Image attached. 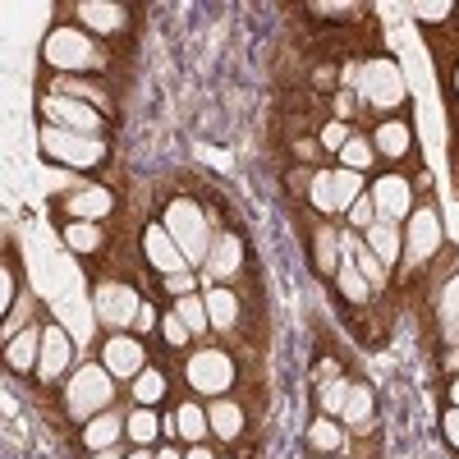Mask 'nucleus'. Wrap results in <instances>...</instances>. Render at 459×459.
Returning a JSON list of instances; mask_svg holds the SVG:
<instances>
[{
	"instance_id": "nucleus-1",
	"label": "nucleus",
	"mask_w": 459,
	"mask_h": 459,
	"mask_svg": "<svg viewBox=\"0 0 459 459\" xmlns=\"http://www.w3.org/2000/svg\"><path fill=\"white\" fill-rule=\"evenodd\" d=\"M42 60L47 69H56V79H92V74H106L110 65L106 47L79 23H56L42 42Z\"/></svg>"
},
{
	"instance_id": "nucleus-2",
	"label": "nucleus",
	"mask_w": 459,
	"mask_h": 459,
	"mask_svg": "<svg viewBox=\"0 0 459 459\" xmlns=\"http://www.w3.org/2000/svg\"><path fill=\"white\" fill-rule=\"evenodd\" d=\"M161 225H166V235L179 244V253L188 257V266L194 272H203L207 257H212V221H207V207L198 198H170L166 212H161Z\"/></svg>"
},
{
	"instance_id": "nucleus-3",
	"label": "nucleus",
	"mask_w": 459,
	"mask_h": 459,
	"mask_svg": "<svg viewBox=\"0 0 459 459\" xmlns=\"http://www.w3.org/2000/svg\"><path fill=\"white\" fill-rule=\"evenodd\" d=\"M354 92L381 115V120H391L395 110L409 106V88H404V69L391 60V56H368L359 65V79H354Z\"/></svg>"
},
{
	"instance_id": "nucleus-4",
	"label": "nucleus",
	"mask_w": 459,
	"mask_h": 459,
	"mask_svg": "<svg viewBox=\"0 0 459 459\" xmlns=\"http://www.w3.org/2000/svg\"><path fill=\"white\" fill-rule=\"evenodd\" d=\"M115 404V377L106 372V363H79L69 372V381H65V413L74 418V423H88V418H97V413H106Z\"/></svg>"
},
{
	"instance_id": "nucleus-5",
	"label": "nucleus",
	"mask_w": 459,
	"mask_h": 459,
	"mask_svg": "<svg viewBox=\"0 0 459 459\" xmlns=\"http://www.w3.org/2000/svg\"><path fill=\"white\" fill-rule=\"evenodd\" d=\"M37 147L42 157L56 161V166H69V170H101L110 161V138H83V134H69V129H56V125H42L37 129Z\"/></svg>"
},
{
	"instance_id": "nucleus-6",
	"label": "nucleus",
	"mask_w": 459,
	"mask_h": 459,
	"mask_svg": "<svg viewBox=\"0 0 459 459\" xmlns=\"http://www.w3.org/2000/svg\"><path fill=\"white\" fill-rule=\"evenodd\" d=\"M235 354L230 350H216V344H203V350H194L184 359V381H188V391H194L198 400H221L230 395V386H235Z\"/></svg>"
},
{
	"instance_id": "nucleus-7",
	"label": "nucleus",
	"mask_w": 459,
	"mask_h": 459,
	"mask_svg": "<svg viewBox=\"0 0 459 459\" xmlns=\"http://www.w3.org/2000/svg\"><path fill=\"white\" fill-rule=\"evenodd\" d=\"M37 115H42V125L83 134V138H106V125H110L97 106L74 101V97H60V92H42V97H37Z\"/></svg>"
},
{
	"instance_id": "nucleus-8",
	"label": "nucleus",
	"mask_w": 459,
	"mask_h": 459,
	"mask_svg": "<svg viewBox=\"0 0 459 459\" xmlns=\"http://www.w3.org/2000/svg\"><path fill=\"white\" fill-rule=\"evenodd\" d=\"M92 308H97V317H101L110 331H134L138 308H143V294H138L134 281L101 276V281L92 285Z\"/></svg>"
},
{
	"instance_id": "nucleus-9",
	"label": "nucleus",
	"mask_w": 459,
	"mask_h": 459,
	"mask_svg": "<svg viewBox=\"0 0 459 459\" xmlns=\"http://www.w3.org/2000/svg\"><path fill=\"white\" fill-rule=\"evenodd\" d=\"M368 198L377 207V221H391V225H404L418 207V188L404 170H386L368 184Z\"/></svg>"
},
{
	"instance_id": "nucleus-10",
	"label": "nucleus",
	"mask_w": 459,
	"mask_h": 459,
	"mask_svg": "<svg viewBox=\"0 0 459 459\" xmlns=\"http://www.w3.org/2000/svg\"><path fill=\"white\" fill-rule=\"evenodd\" d=\"M446 244V225H441V212L432 203L413 207V216L404 221V262L409 266H428Z\"/></svg>"
},
{
	"instance_id": "nucleus-11",
	"label": "nucleus",
	"mask_w": 459,
	"mask_h": 459,
	"mask_svg": "<svg viewBox=\"0 0 459 459\" xmlns=\"http://www.w3.org/2000/svg\"><path fill=\"white\" fill-rule=\"evenodd\" d=\"M69 14L79 19V28L92 32L97 42L101 37H125L129 23H134L129 5H120V0H79V5H69Z\"/></svg>"
},
{
	"instance_id": "nucleus-12",
	"label": "nucleus",
	"mask_w": 459,
	"mask_h": 459,
	"mask_svg": "<svg viewBox=\"0 0 459 459\" xmlns=\"http://www.w3.org/2000/svg\"><path fill=\"white\" fill-rule=\"evenodd\" d=\"M101 363H106V372H110L115 381H134V377L147 368V344H143V335H134V331H110L106 344H101Z\"/></svg>"
},
{
	"instance_id": "nucleus-13",
	"label": "nucleus",
	"mask_w": 459,
	"mask_h": 459,
	"mask_svg": "<svg viewBox=\"0 0 459 459\" xmlns=\"http://www.w3.org/2000/svg\"><path fill=\"white\" fill-rule=\"evenodd\" d=\"M143 257H147L152 272H157V281L194 272V266H188V257L179 253V244L166 235V225H161V221H152V225L143 230Z\"/></svg>"
},
{
	"instance_id": "nucleus-14",
	"label": "nucleus",
	"mask_w": 459,
	"mask_h": 459,
	"mask_svg": "<svg viewBox=\"0 0 459 459\" xmlns=\"http://www.w3.org/2000/svg\"><path fill=\"white\" fill-rule=\"evenodd\" d=\"M239 272H244V239L235 235V230H221L216 244H212V257L203 266V290L239 281Z\"/></svg>"
},
{
	"instance_id": "nucleus-15",
	"label": "nucleus",
	"mask_w": 459,
	"mask_h": 459,
	"mask_svg": "<svg viewBox=\"0 0 459 459\" xmlns=\"http://www.w3.org/2000/svg\"><path fill=\"white\" fill-rule=\"evenodd\" d=\"M115 194L106 184H79L74 194H65L60 198V212H65V221H97V225H106L110 216H115Z\"/></svg>"
},
{
	"instance_id": "nucleus-16",
	"label": "nucleus",
	"mask_w": 459,
	"mask_h": 459,
	"mask_svg": "<svg viewBox=\"0 0 459 459\" xmlns=\"http://www.w3.org/2000/svg\"><path fill=\"white\" fill-rule=\"evenodd\" d=\"M74 368V340L65 326L47 322L42 331V363H37V381L42 386H56V381H65V372Z\"/></svg>"
},
{
	"instance_id": "nucleus-17",
	"label": "nucleus",
	"mask_w": 459,
	"mask_h": 459,
	"mask_svg": "<svg viewBox=\"0 0 459 459\" xmlns=\"http://www.w3.org/2000/svg\"><path fill=\"white\" fill-rule=\"evenodd\" d=\"M368 138H372V147H377V161H391V166H400V161H409V157H413V125L404 120V115H391V120H377Z\"/></svg>"
},
{
	"instance_id": "nucleus-18",
	"label": "nucleus",
	"mask_w": 459,
	"mask_h": 459,
	"mask_svg": "<svg viewBox=\"0 0 459 459\" xmlns=\"http://www.w3.org/2000/svg\"><path fill=\"white\" fill-rule=\"evenodd\" d=\"M42 331L47 326H28L23 335L5 340V368H10V377H37V363H42Z\"/></svg>"
},
{
	"instance_id": "nucleus-19",
	"label": "nucleus",
	"mask_w": 459,
	"mask_h": 459,
	"mask_svg": "<svg viewBox=\"0 0 459 459\" xmlns=\"http://www.w3.org/2000/svg\"><path fill=\"white\" fill-rule=\"evenodd\" d=\"M363 244L372 248V257L386 266V272H400V262H404V230H400V225L377 221L368 235H363Z\"/></svg>"
},
{
	"instance_id": "nucleus-20",
	"label": "nucleus",
	"mask_w": 459,
	"mask_h": 459,
	"mask_svg": "<svg viewBox=\"0 0 459 459\" xmlns=\"http://www.w3.org/2000/svg\"><path fill=\"white\" fill-rule=\"evenodd\" d=\"M60 239H65V248L74 257H101L106 253V225H97V221H65Z\"/></svg>"
},
{
	"instance_id": "nucleus-21",
	"label": "nucleus",
	"mask_w": 459,
	"mask_h": 459,
	"mask_svg": "<svg viewBox=\"0 0 459 459\" xmlns=\"http://www.w3.org/2000/svg\"><path fill=\"white\" fill-rule=\"evenodd\" d=\"M340 423H350V432H372L377 428V395L368 381H354L350 386V400L340 409Z\"/></svg>"
},
{
	"instance_id": "nucleus-22",
	"label": "nucleus",
	"mask_w": 459,
	"mask_h": 459,
	"mask_svg": "<svg viewBox=\"0 0 459 459\" xmlns=\"http://www.w3.org/2000/svg\"><path fill=\"white\" fill-rule=\"evenodd\" d=\"M203 303H207V317H212V331H239V294L230 285H212L203 290Z\"/></svg>"
},
{
	"instance_id": "nucleus-23",
	"label": "nucleus",
	"mask_w": 459,
	"mask_h": 459,
	"mask_svg": "<svg viewBox=\"0 0 459 459\" xmlns=\"http://www.w3.org/2000/svg\"><path fill=\"white\" fill-rule=\"evenodd\" d=\"M125 418H129V413H115V409L88 418V423H83V446H88V455H92V450L120 446V441H125Z\"/></svg>"
},
{
	"instance_id": "nucleus-24",
	"label": "nucleus",
	"mask_w": 459,
	"mask_h": 459,
	"mask_svg": "<svg viewBox=\"0 0 459 459\" xmlns=\"http://www.w3.org/2000/svg\"><path fill=\"white\" fill-rule=\"evenodd\" d=\"M331 281H335V294L350 303V308H368L372 294H377V290L363 281V272L354 266V257H344V253H340V266H335V276H331Z\"/></svg>"
},
{
	"instance_id": "nucleus-25",
	"label": "nucleus",
	"mask_w": 459,
	"mask_h": 459,
	"mask_svg": "<svg viewBox=\"0 0 459 459\" xmlns=\"http://www.w3.org/2000/svg\"><path fill=\"white\" fill-rule=\"evenodd\" d=\"M207 423H212L216 441H239L244 437V404H235L230 395L207 400Z\"/></svg>"
},
{
	"instance_id": "nucleus-26",
	"label": "nucleus",
	"mask_w": 459,
	"mask_h": 459,
	"mask_svg": "<svg viewBox=\"0 0 459 459\" xmlns=\"http://www.w3.org/2000/svg\"><path fill=\"white\" fill-rule=\"evenodd\" d=\"M166 391H170L166 368H152V363L129 381V395H134V404H138V409H157V404L166 400Z\"/></svg>"
},
{
	"instance_id": "nucleus-27",
	"label": "nucleus",
	"mask_w": 459,
	"mask_h": 459,
	"mask_svg": "<svg viewBox=\"0 0 459 459\" xmlns=\"http://www.w3.org/2000/svg\"><path fill=\"white\" fill-rule=\"evenodd\" d=\"M161 423H166V418L157 413V409H129V418H125V437H129V446H157L161 441Z\"/></svg>"
},
{
	"instance_id": "nucleus-28",
	"label": "nucleus",
	"mask_w": 459,
	"mask_h": 459,
	"mask_svg": "<svg viewBox=\"0 0 459 459\" xmlns=\"http://www.w3.org/2000/svg\"><path fill=\"white\" fill-rule=\"evenodd\" d=\"M175 428H179V441H188V446H203V441L212 437L207 409H203L198 400H184V404L175 409Z\"/></svg>"
},
{
	"instance_id": "nucleus-29",
	"label": "nucleus",
	"mask_w": 459,
	"mask_h": 459,
	"mask_svg": "<svg viewBox=\"0 0 459 459\" xmlns=\"http://www.w3.org/2000/svg\"><path fill=\"white\" fill-rule=\"evenodd\" d=\"M51 92H60V97H74V101H88V106H97L106 120L115 115V106H110V97H106V88L101 83H92V79H56L51 83Z\"/></svg>"
},
{
	"instance_id": "nucleus-30",
	"label": "nucleus",
	"mask_w": 459,
	"mask_h": 459,
	"mask_svg": "<svg viewBox=\"0 0 459 459\" xmlns=\"http://www.w3.org/2000/svg\"><path fill=\"white\" fill-rule=\"evenodd\" d=\"M308 203L317 207V216H335L340 198H335V166H322L308 175Z\"/></svg>"
},
{
	"instance_id": "nucleus-31",
	"label": "nucleus",
	"mask_w": 459,
	"mask_h": 459,
	"mask_svg": "<svg viewBox=\"0 0 459 459\" xmlns=\"http://www.w3.org/2000/svg\"><path fill=\"white\" fill-rule=\"evenodd\" d=\"M340 166L354 170V175H372V170H377V147H372V138H368V134H354L350 143L340 147Z\"/></svg>"
},
{
	"instance_id": "nucleus-32",
	"label": "nucleus",
	"mask_w": 459,
	"mask_h": 459,
	"mask_svg": "<svg viewBox=\"0 0 459 459\" xmlns=\"http://www.w3.org/2000/svg\"><path fill=\"white\" fill-rule=\"evenodd\" d=\"M308 446H313L317 455H335V450L344 446V423H340V418L317 413L313 423H308Z\"/></svg>"
},
{
	"instance_id": "nucleus-33",
	"label": "nucleus",
	"mask_w": 459,
	"mask_h": 459,
	"mask_svg": "<svg viewBox=\"0 0 459 459\" xmlns=\"http://www.w3.org/2000/svg\"><path fill=\"white\" fill-rule=\"evenodd\" d=\"M313 266L322 276H335V266H340V235L331 225H317L313 230Z\"/></svg>"
},
{
	"instance_id": "nucleus-34",
	"label": "nucleus",
	"mask_w": 459,
	"mask_h": 459,
	"mask_svg": "<svg viewBox=\"0 0 459 459\" xmlns=\"http://www.w3.org/2000/svg\"><path fill=\"white\" fill-rule=\"evenodd\" d=\"M437 313H441V326H446V335H459V266H455V272L446 276V285H441Z\"/></svg>"
},
{
	"instance_id": "nucleus-35",
	"label": "nucleus",
	"mask_w": 459,
	"mask_h": 459,
	"mask_svg": "<svg viewBox=\"0 0 459 459\" xmlns=\"http://www.w3.org/2000/svg\"><path fill=\"white\" fill-rule=\"evenodd\" d=\"M188 331L194 335H207L212 331V317H207V303H203V294H188V299H175V308H170Z\"/></svg>"
},
{
	"instance_id": "nucleus-36",
	"label": "nucleus",
	"mask_w": 459,
	"mask_h": 459,
	"mask_svg": "<svg viewBox=\"0 0 459 459\" xmlns=\"http://www.w3.org/2000/svg\"><path fill=\"white\" fill-rule=\"evenodd\" d=\"M308 14L322 19V23H335V28H350V23H359L363 10H359V5H344V0H313Z\"/></svg>"
},
{
	"instance_id": "nucleus-37",
	"label": "nucleus",
	"mask_w": 459,
	"mask_h": 459,
	"mask_svg": "<svg viewBox=\"0 0 459 459\" xmlns=\"http://www.w3.org/2000/svg\"><path fill=\"white\" fill-rule=\"evenodd\" d=\"M350 386H354V381H350V377H340V372L322 381V413H326V418H340L344 400H350Z\"/></svg>"
},
{
	"instance_id": "nucleus-38",
	"label": "nucleus",
	"mask_w": 459,
	"mask_h": 459,
	"mask_svg": "<svg viewBox=\"0 0 459 459\" xmlns=\"http://www.w3.org/2000/svg\"><path fill=\"white\" fill-rule=\"evenodd\" d=\"M455 10H459L455 0H428V5L418 0V5H413V19H418V23H428V28H437V23H446Z\"/></svg>"
},
{
	"instance_id": "nucleus-39",
	"label": "nucleus",
	"mask_w": 459,
	"mask_h": 459,
	"mask_svg": "<svg viewBox=\"0 0 459 459\" xmlns=\"http://www.w3.org/2000/svg\"><path fill=\"white\" fill-rule=\"evenodd\" d=\"M350 138H354V129L344 125V120H326V125L317 129V143H322V152H335V157H340V147L350 143Z\"/></svg>"
},
{
	"instance_id": "nucleus-40",
	"label": "nucleus",
	"mask_w": 459,
	"mask_h": 459,
	"mask_svg": "<svg viewBox=\"0 0 459 459\" xmlns=\"http://www.w3.org/2000/svg\"><path fill=\"white\" fill-rule=\"evenodd\" d=\"M161 340L170 344V350H188V344H194V331H188L175 313H161Z\"/></svg>"
},
{
	"instance_id": "nucleus-41",
	"label": "nucleus",
	"mask_w": 459,
	"mask_h": 459,
	"mask_svg": "<svg viewBox=\"0 0 459 459\" xmlns=\"http://www.w3.org/2000/svg\"><path fill=\"white\" fill-rule=\"evenodd\" d=\"M344 216H350V230H354V235H368V230L377 225V207H372V198L363 194L350 212H344Z\"/></svg>"
},
{
	"instance_id": "nucleus-42",
	"label": "nucleus",
	"mask_w": 459,
	"mask_h": 459,
	"mask_svg": "<svg viewBox=\"0 0 459 459\" xmlns=\"http://www.w3.org/2000/svg\"><path fill=\"white\" fill-rule=\"evenodd\" d=\"M175 299H188V294H203V276H194V272H184V276H166L161 281Z\"/></svg>"
},
{
	"instance_id": "nucleus-43",
	"label": "nucleus",
	"mask_w": 459,
	"mask_h": 459,
	"mask_svg": "<svg viewBox=\"0 0 459 459\" xmlns=\"http://www.w3.org/2000/svg\"><path fill=\"white\" fill-rule=\"evenodd\" d=\"M14 294H19V272L14 262H5V272H0V308L14 313Z\"/></svg>"
},
{
	"instance_id": "nucleus-44",
	"label": "nucleus",
	"mask_w": 459,
	"mask_h": 459,
	"mask_svg": "<svg viewBox=\"0 0 459 459\" xmlns=\"http://www.w3.org/2000/svg\"><path fill=\"white\" fill-rule=\"evenodd\" d=\"M331 110H335L331 120H344V125H350V120H354V92H350V88H340V92L331 97Z\"/></svg>"
},
{
	"instance_id": "nucleus-45",
	"label": "nucleus",
	"mask_w": 459,
	"mask_h": 459,
	"mask_svg": "<svg viewBox=\"0 0 459 459\" xmlns=\"http://www.w3.org/2000/svg\"><path fill=\"white\" fill-rule=\"evenodd\" d=\"M317 157H322V143H317V138H294V161H299V166H308V161H317ZM308 170H313V166H308Z\"/></svg>"
},
{
	"instance_id": "nucleus-46",
	"label": "nucleus",
	"mask_w": 459,
	"mask_h": 459,
	"mask_svg": "<svg viewBox=\"0 0 459 459\" xmlns=\"http://www.w3.org/2000/svg\"><path fill=\"white\" fill-rule=\"evenodd\" d=\"M147 331H161V308H152V303H143L134 322V335H147Z\"/></svg>"
},
{
	"instance_id": "nucleus-47",
	"label": "nucleus",
	"mask_w": 459,
	"mask_h": 459,
	"mask_svg": "<svg viewBox=\"0 0 459 459\" xmlns=\"http://www.w3.org/2000/svg\"><path fill=\"white\" fill-rule=\"evenodd\" d=\"M441 432H446L450 450H459V404H446V413H441Z\"/></svg>"
},
{
	"instance_id": "nucleus-48",
	"label": "nucleus",
	"mask_w": 459,
	"mask_h": 459,
	"mask_svg": "<svg viewBox=\"0 0 459 459\" xmlns=\"http://www.w3.org/2000/svg\"><path fill=\"white\" fill-rule=\"evenodd\" d=\"M184 459H221V455H212V450H207V441H203V446H188V450H184Z\"/></svg>"
},
{
	"instance_id": "nucleus-49",
	"label": "nucleus",
	"mask_w": 459,
	"mask_h": 459,
	"mask_svg": "<svg viewBox=\"0 0 459 459\" xmlns=\"http://www.w3.org/2000/svg\"><path fill=\"white\" fill-rule=\"evenodd\" d=\"M88 459H125V450H120V446H110V450H92Z\"/></svg>"
},
{
	"instance_id": "nucleus-50",
	"label": "nucleus",
	"mask_w": 459,
	"mask_h": 459,
	"mask_svg": "<svg viewBox=\"0 0 459 459\" xmlns=\"http://www.w3.org/2000/svg\"><path fill=\"white\" fill-rule=\"evenodd\" d=\"M125 459H157V450H147V446H129Z\"/></svg>"
},
{
	"instance_id": "nucleus-51",
	"label": "nucleus",
	"mask_w": 459,
	"mask_h": 459,
	"mask_svg": "<svg viewBox=\"0 0 459 459\" xmlns=\"http://www.w3.org/2000/svg\"><path fill=\"white\" fill-rule=\"evenodd\" d=\"M157 459H184V450H175V446H170V441H166V446H161V450H157Z\"/></svg>"
},
{
	"instance_id": "nucleus-52",
	"label": "nucleus",
	"mask_w": 459,
	"mask_h": 459,
	"mask_svg": "<svg viewBox=\"0 0 459 459\" xmlns=\"http://www.w3.org/2000/svg\"><path fill=\"white\" fill-rule=\"evenodd\" d=\"M450 97H459V60L450 65Z\"/></svg>"
},
{
	"instance_id": "nucleus-53",
	"label": "nucleus",
	"mask_w": 459,
	"mask_h": 459,
	"mask_svg": "<svg viewBox=\"0 0 459 459\" xmlns=\"http://www.w3.org/2000/svg\"><path fill=\"white\" fill-rule=\"evenodd\" d=\"M450 404H459V377H450Z\"/></svg>"
},
{
	"instance_id": "nucleus-54",
	"label": "nucleus",
	"mask_w": 459,
	"mask_h": 459,
	"mask_svg": "<svg viewBox=\"0 0 459 459\" xmlns=\"http://www.w3.org/2000/svg\"><path fill=\"white\" fill-rule=\"evenodd\" d=\"M221 459H225V455H221Z\"/></svg>"
}]
</instances>
